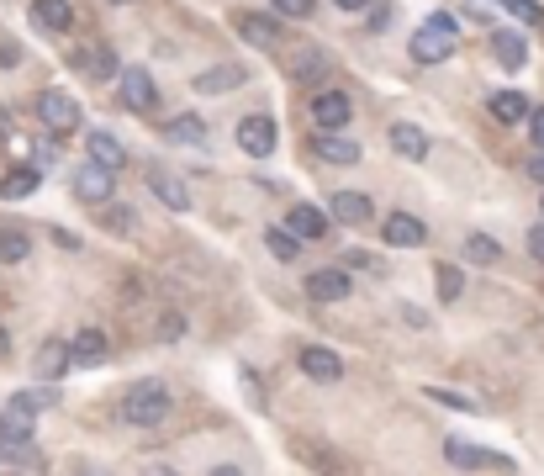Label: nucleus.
<instances>
[{"label":"nucleus","instance_id":"f257e3e1","mask_svg":"<svg viewBox=\"0 0 544 476\" xmlns=\"http://www.w3.org/2000/svg\"><path fill=\"white\" fill-rule=\"evenodd\" d=\"M455 48H460V27H455V16H428V22L412 32V64H444V59H455Z\"/></svg>","mask_w":544,"mask_h":476},{"label":"nucleus","instance_id":"f03ea898","mask_svg":"<svg viewBox=\"0 0 544 476\" xmlns=\"http://www.w3.org/2000/svg\"><path fill=\"white\" fill-rule=\"evenodd\" d=\"M170 408H175V397H170V387H164V381H133V387H127V397H122V418H127L133 429L164 424V418H170Z\"/></svg>","mask_w":544,"mask_h":476},{"label":"nucleus","instance_id":"7ed1b4c3","mask_svg":"<svg viewBox=\"0 0 544 476\" xmlns=\"http://www.w3.org/2000/svg\"><path fill=\"white\" fill-rule=\"evenodd\" d=\"M37 408H43V392H16V397L6 402V413H0V445H6V450L32 445V434H37Z\"/></svg>","mask_w":544,"mask_h":476},{"label":"nucleus","instance_id":"20e7f679","mask_svg":"<svg viewBox=\"0 0 544 476\" xmlns=\"http://www.w3.org/2000/svg\"><path fill=\"white\" fill-rule=\"evenodd\" d=\"M37 122H43L53 138H69L74 127H80V101H74L69 90H43V96H37Z\"/></svg>","mask_w":544,"mask_h":476},{"label":"nucleus","instance_id":"39448f33","mask_svg":"<svg viewBox=\"0 0 544 476\" xmlns=\"http://www.w3.org/2000/svg\"><path fill=\"white\" fill-rule=\"evenodd\" d=\"M444 461L460 466V471H513L508 455L481 450V445H465V439H449V445H444Z\"/></svg>","mask_w":544,"mask_h":476},{"label":"nucleus","instance_id":"423d86ee","mask_svg":"<svg viewBox=\"0 0 544 476\" xmlns=\"http://www.w3.org/2000/svg\"><path fill=\"white\" fill-rule=\"evenodd\" d=\"M349 117H354V101L344 96V90H317L312 96V122L323 127V133H339Z\"/></svg>","mask_w":544,"mask_h":476},{"label":"nucleus","instance_id":"0eeeda50","mask_svg":"<svg viewBox=\"0 0 544 476\" xmlns=\"http://www.w3.org/2000/svg\"><path fill=\"white\" fill-rule=\"evenodd\" d=\"M122 101L133 106V112H159V85H154V75L148 69H122Z\"/></svg>","mask_w":544,"mask_h":476},{"label":"nucleus","instance_id":"6e6552de","mask_svg":"<svg viewBox=\"0 0 544 476\" xmlns=\"http://www.w3.org/2000/svg\"><path fill=\"white\" fill-rule=\"evenodd\" d=\"M191 85H196V96H228V90L249 85V69L243 64H217V69H201Z\"/></svg>","mask_w":544,"mask_h":476},{"label":"nucleus","instance_id":"1a4fd4ad","mask_svg":"<svg viewBox=\"0 0 544 476\" xmlns=\"http://www.w3.org/2000/svg\"><path fill=\"white\" fill-rule=\"evenodd\" d=\"M349 291H354V281H349V270H339V265L312 270V276H307V297L312 302H344Z\"/></svg>","mask_w":544,"mask_h":476},{"label":"nucleus","instance_id":"9d476101","mask_svg":"<svg viewBox=\"0 0 544 476\" xmlns=\"http://www.w3.org/2000/svg\"><path fill=\"white\" fill-rule=\"evenodd\" d=\"M148 191H154L164 207H175V212H185L191 207V191H185V180L180 175H170L164 164H148Z\"/></svg>","mask_w":544,"mask_h":476},{"label":"nucleus","instance_id":"9b49d317","mask_svg":"<svg viewBox=\"0 0 544 476\" xmlns=\"http://www.w3.org/2000/svg\"><path fill=\"white\" fill-rule=\"evenodd\" d=\"M302 376H307V381H323V387H328V381L344 376V360L333 355L328 344H307V350H302Z\"/></svg>","mask_w":544,"mask_h":476},{"label":"nucleus","instance_id":"f8f14e48","mask_svg":"<svg viewBox=\"0 0 544 476\" xmlns=\"http://www.w3.org/2000/svg\"><path fill=\"white\" fill-rule=\"evenodd\" d=\"M275 138H280V133H275V122H270V117H243V122H238V149H243V154H254V159H259V154H270V149H275Z\"/></svg>","mask_w":544,"mask_h":476},{"label":"nucleus","instance_id":"ddd939ff","mask_svg":"<svg viewBox=\"0 0 544 476\" xmlns=\"http://www.w3.org/2000/svg\"><path fill=\"white\" fill-rule=\"evenodd\" d=\"M32 371L43 376V381H59L74 371V360H69V344L64 339H43L37 344V360H32Z\"/></svg>","mask_w":544,"mask_h":476},{"label":"nucleus","instance_id":"4468645a","mask_svg":"<svg viewBox=\"0 0 544 476\" xmlns=\"http://www.w3.org/2000/svg\"><path fill=\"white\" fill-rule=\"evenodd\" d=\"M386 244L391 249H418V244H428V228L412 212H391L386 217Z\"/></svg>","mask_w":544,"mask_h":476},{"label":"nucleus","instance_id":"2eb2a0df","mask_svg":"<svg viewBox=\"0 0 544 476\" xmlns=\"http://www.w3.org/2000/svg\"><path fill=\"white\" fill-rule=\"evenodd\" d=\"M74 191H80L85 207H106V201H111V175L101 170V164H90V159H85V170L74 175Z\"/></svg>","mask_w":544,"mask_h":476},{"label":"nucleus","instance_id":"dca6fc26","mask_svg":"<svg viewBox=\"0 0 544 476\" xmlns=\"http://www.w3.org/2000/svg\"><path fill=\"white\" fill-rule=\"evenodd\" d=\"M492 53H497L502 69H523V64H529V43H523V32H513V27L492 32Z\"/></svg>","mask_w":544,"mask_h":476},{"label":"nucleus","instance_id":"f3484780","mask_svg":"<svg viewBox=\"0 0 544 476\" xmlns=\"http://www.w3.org/2000/svg\"><path fill=\"white\" fill-rule=\"evenodd\" d=\"M238 38L243 43H249V48H275L280 43V22H275V16H238Z\"/></svg>","mask_w":544,"mask_h":476},{"label":"nucleus","instance_id":"a211bd4d","mask_svg":"<svg viewBox=\"0 0 544 476\" xmlns=\"http://www.w3.org/2000/svg\"><path fill=\"white\" fill-rule=\"evenodd\" d=\"M85 149H90V164H101L106 175H117L122 164H127V149H122V143L111 138V133H101V127L90 133V143H85Z\"/></svg>","mask_w":544,"mask_h":476},{"label":"nucleus","instance_id":"6ab92c4d","mask_svg":"<svg viewBox=\"0 0 544 476\" xmlns=\"http://www.w3.org/2000/svg\"><path fill=\"white\" fill-rule=\"evenodd\" d=\"M317 159H328V164H360L365 159V149L354 138H339V133H317Z\"/></svg>","mask_w":544,"mask_h":476},{"label":"nucleus","instance_id":"aec40b11","mask_svg":"<svg viewBox=\"0 0 544 476\" xmlns=\"http://www.w3.org/2000/svg\"><path fill=\"white\" fill-rule=\"evenodd\" d=\"M32 22L43 32H69L74 27V6L69 0H32Z\"/></svg>","mask_w":544,"mask_h":476},{"label":"nucleus","instance_id":"412c9836","mask_svg":"<svg viewBox=\"0 0 544 476\" xmlns=\"http://www.w3.org/2000/svg\"><path fill=\"white\" fill-rule=\"evenodd\" d=\"M286 233L302 238V244H312V238L328 233V217L317 212V207H291V212H286Z\"/></svg>","mask_w":544,"mask_h":476},{"label":"nucleus","instance_id":"4be33fe9","mask_svg":"<svg viewBox=\"0 0 544 476\" xmlns=\"http://www.w3.org/2000/svg\"><path fill=\"white\" fill-rule=\"evenodd\" d=\"M106 350H111V344H106L101 328H80V334H74V344H69V360H74V365H101Z\"/></svg>","mask_w":544,"mask_h":476},{"label":"nucleus","instance_id":"5701e85b","mask_svg":"<svg viewBox=\"0 0 544 476\" xmlns=\"http://www.w3.org/2000/svg\"><path fill=\"white\" fill-rule=\"evenodd\" d=\"M333 217H339L344 228L370 223V196L365 191H339V196H333Z\"/></svg>","mask_w":544,"mask_h":476},{"label":"nucleus","instance_id":"b1692460","mask_svg":"<svg viewBox=\"0 0 544 476\" xmlns=\"http://www.w3.org/2000/svg\"><path fill=\"white\" fill-rule=\"evenodd\" d=\"M391 149H397L402 159H428V133L412 122H397L391 127Z\"/></svg>","mask_w":544,"mask_h":476},{"label":"nucleus","instance_id":"393cba45","mask_svg":"<svg viewBox=\"0 0 544 476\" xmlns=\"http://www.w3.org/2000/svg\"><path fill=\"white\" fill-rule=\"evenodd\" d=\"M492 117L502 127H513L523 117H534V106H529V96H518V90H497V96H492Z\"/></svg>","mask_w":544,"mask_h":476},{"label":"nucleus","instance_id":"a878e982","mask_svg":"<svg viewBox=\"0 0 544 476\" xmlns=\"http://www.w3.org/2000/svg\"><path fill=\"white\" fill-rule=\"evenodd\" d=\"M37 180H43V175H37L32 164H16V170H6V180H0V196H6V201H27L37 191Z\"/></svg>","mask_w":544,"mask_h":476},{"label":"nucleus","instance_id":"bb28decb","mask_svg":"<svg viewBox=\"0 0 544 476\" xmlns=\"http://www.w3.org/2000/svg\"><path fill=\"white\" fill-rule=\"evenodd\" d=\"M80 75H90V80H111V75H117V53H111L106 43L85 48V53H80Z\"/></svg>","mask_w":544,"mask_h":476},{"label":"nucleus","instance_id":"cd10ccee","mask_svg":"<svg viewBox=\"0 0 544 476\" xmlns=\"http://www.w3.org/2000/svg\"><path fill=\"white\" fill-rule=\"evenodd\" d=\"M465 260H471V265H497L502 244H497V238H486V233H471V238H465Z\"/></svg>","mask_w":544,"mask_h":476},{"label":"nucleus","instance_id":"c85d7f7f","mask_svg":"<svg viewBox=\"0 0 544 476\" xmlns=\"http://www.w3.org/2000/svg\"><path fill=\"white\" fill-rule=\"evenodd\" d=\"M27 254H32V238L27 233H16V228L0 233V265H22Z\"/></svg>","mask_w":544,"mask_h":476},{"label":"nucleus","instance_id":"c756f323","mask_svg":"<svg viewBox=\"0 0 544 476\" xmlns=\"http://www.w3.org/2000/svg\"><path fill=\"white\" fill-rule=\"evenodd\" d=\"M434 281H439V297L444 302H460V291H465V270L460 265H439Z\"/></svg>","mask_w":544,"mask_h":476},{"label":"nucleus","instance_id":"7c9ffc66","mask_svg":"<svg viewBox=\"0 0 544 476\" xmlns=\"http://www.w3.org/2000/svg\"><path fill=\"white\" fill-rule=\"evenodd\" d=\"M265 244H270L275 260H286V265L296 260V254H302V238H291L286 228H270V233H265Z\"/></svg>","mask_w":544,"mask_h":476},{"label":"nucleus","instance_id":"2f4dec72","mask_svg":"<svg viewBox=\"0 0 544 476\" xmlns=\"http://www.w3.org/2000/svg\"><path fill=\"white\" fill-rule=\"evenodd\" d=\"M170 138H180V143H206V122H201V117H175V122H170Z\"/></svg>","mask_w":544,"mask_h":476},{"label":"nucleus","instance_id":"473e14b6","mask_svg":"<svg viewBox=\"0 0 544 476\" xmlns=\"http://www.w3.org/2000/svg\"><path fill=\"white\" fill-rule=\"evenodd\" d=\"M497 6H508V11L518 16V22H529V27H539V22H544V6H539V0H497Z\"/></svg>","mask_w":544,"mask_h":476},{"label":"nucleus","instance_id":"72a5a7b5","mask_svg":"<svg viewBox=\"0 0 544 476\" xmlns=\"http://www.w3.org/2000/svg\"><path fill=\"white\" fill-rule=\"evenodd\" d=\"M428 402H444V408H455V413H476L471 397H460V392H449V387H428Z\"/></svg>","mask_w":544,"mask_h":476},{"label":"nucleus","instance_id":"f704fd0d","mask_svg":"<svg viewBox=\"0 0 544 476\" xmlns=\"http://www.w3.org/2000/svg\"><path fill=\"white\" fill-rule=\"evenodd\" d=\"M296 80H317V75H328L323 69V53H296V69H291Z\"/></svg>","mask_w":544,"mask_h":476},{"label":"nucleus","instance_id":"c9c22d12","mask_svg":"<svg viewBox=\"0 0 544 476\" xmlns=\"http://www.w3.org/2000/svg\"><path fill=\"white\" fill-rule=\"evenodd\" d=\"M280 16H291V22H302V16H312V0H275Z\"/></svg>","mask_w":544,"mask_h":476},{"label":"nucleus","instance_id":"e433bc0d","mask_svg":"<svg viewBox=\"0 0 544 476\" xmlns=\"http://www.w3.org/2000/svg\"><path fill=\"white\" fill-rule=\"evenodd\" d=\"M180 334H185V318L180 313H164L159 318V339H180Z\"/></svg>","mask_w":544,"mask_h":476},{"label":"nucleus","instance_id":"4c0bfd02","mask_svg":"<svg viewBox=\"0 0 544 476\" xmlns=\"http://www.w3.org/2000/svg\"><path fill=\"white\" fill-rule=\"evenodd\" d=\"M106 228H117V233H133V212L111 207V212H106Z\"/></svg>","mask_w":544,"mask_h":476},{"label":"nucleus","instance_id":"58836bf2","mask_svg":"<svg viewBox=\"0 0 544 476\" xmlns=\"http://www.w3.org/2000/svg\"><path fill=\"white\" fill-rule=\"evenodd\" d=\"M529 254H534V260L544 265V223H539V228L529 233Z\"/></svg>","mask_w":544,"mask_h":476},{"label":"nucleus","instance_id":"ea45409f","mask_svg":"<svg viewBox=\"0 0 544 476\" xmlns=\"http://www.w3.org/2000/svg\"><path fill=\"white\" fill-rule=\"evenodd\" d=\"M529 133H534V149L544 154V112H534V117H529Z\"/></svg>","mask_w":544,"mask_h":476},{"label":"nucleus","instance_id":"a19ab883","mask_svg":"<svg viewBox=\"0 0 544 476\" xmlns=\"http://www.w3.org/2000/svg\"><path fill=\"white\" fill-rule=\"evenodd\" d=\"M333 6H339V11H365L370 0H333Z\"/></svg>","mask_w":544,"mask_h":476},{"label":"nucleus","instance_id":"79ce46f5","mask_svg":"<svg viewBox=\"0 0 544 476\" xmlns=\"http://www.w3.org/2000/svg\"><path fill=\"white\" fill-rule=\"evenodd\" d=\"M0 64H16V43H0Z\"/></svg>","mask_w":544,"mask_h":476},{"label":"nucleus","instance_id":"37998d69","mask_svg":"<svg viewBox=\"0 0 544 476\" xmlns=\"http://www.w3.org/2000/svg\"><path fill=\"white\" fill-rule=\"evenodd\" d=\"M11 355V334H6V323H0V360Z\"/></svg>","mask_w":544,"mask_h":476},{"label":"nucleus","instance_id":"c03bdc74","mask_svg":"<svg viewBox=\"0 0 544 476\" xmlns=\"http://www.w3.org/2000/svg\"><path fill=\"white\" fill-rule=\"evenodd\" d=\"M143 476H180V471H175V466H148Z\"/></svg>","mask_w":544,"mask_h":476},{"label":"nucleus","instance_id":"a18cd8bd","mask_svg":"<svg viewBox=\"0 0 544 476\" xmlns=\"http://www.w3.org/2000/svg\"><path fill=\"white\" fill-rule=\"evenodd\" d=\"M529 175H534V180H544V154H534V164H529Z\"/></svg>","mask_w":544,"mask_h":476},{"label":"nucleus","instance_id":"49530a36","mask_svg":"<svg viewBox=\"0 0 544 476\" xmlns=\"http://www.w3.org/2000/svg\"><path fill=\"white\" fill-rule=\"evenodd\" d=\"M212 476H243L238 466H212Z\"/></svg>","mask_w":544,"mask_h":476},{"label":"nucleus","instance_id":"de8ad7c7","mask_svg":"<svg viewBox=\"0 0 544 476\" xmlns=\"http://www.w3.org/2000/svg\"><path fill=\"white\" fill-rule=\"evenodd\" d=\"M80 476H111V471H101V466H80Z\"/></svg>","mask_w":544,"mask_h":476},{"label":"nucleus","instance_id":"09e8293b","mask_svg":"<svg viewBox=\"0 0 544 476\" xmlns=\"http://www.w3.org/2000/svg\"><path fill=\"white\" fill-rule=\"evenodd\" d=\"M111 6H127V0H111Z\"/></svg>","mask_w":544,"mask_h":476}]
</instances>
